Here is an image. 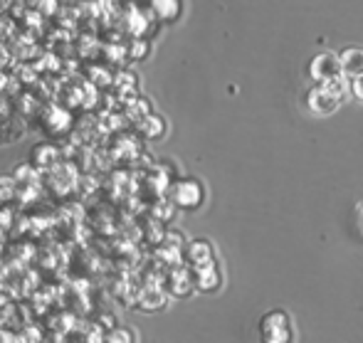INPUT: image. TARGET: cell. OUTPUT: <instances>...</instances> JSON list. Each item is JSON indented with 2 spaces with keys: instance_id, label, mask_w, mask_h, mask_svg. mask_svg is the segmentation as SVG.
<instances>
[{
  "instance_id": "6da1fadb",
  "label": "cell",
  "mask_w": 363,
  "mask_h": 343,
  "mask_svg": "<svg viewBox=\"0 0 363 343\" xmlns=\"http://www.w3.org/2000/svg\"><path fill=\"white\" fill-rule=\"evenodd\" d=\"M259 334H262L264 343H294V326H291V319L279 309L264 314V319L259 321Z\"/></svg>"
},
{
  "instance_id": "7a4b0ae2",
  "label": "cell",
  "mask_w": 363,
  "mask_h": 343,
  "mask_svg": "<svg viewBox=\"0 0 363 343\" xmlns=\"http://www.w3.org/2000/svg\"><path fill=\"white\" fill-rule=\"evenodd\" d=\"M341 99H344V81H336V84H319L316 89H311L309 94V106L314 114H334L339 109Z\"/></svg>"
},
{
  "instance_id": "3957f363",
  "label": "cell",
  "mask_w": 363,
  "mask_h": 343,
  "mask_svg": "<svg viewBox=\"0 0 363 343\" xmlns=\"http://www.w3.org/2000/svg\"><path fill=\"white\" fill-rule=\"evenodd\" d=\"M40 124H43V131L48 136L60 138V136H65V134H69V131H72L74 116H72V111H69L67 106L50 104V106H45L43 114H40Z\"/></svg>"
},
{
  "instance_id": "277c9868",
  "label": "cell",
  "mask_w": 363,
  "mask_h": 343,
  "mask_svg": "<svg viewBox=\"0 0 363 343\" xmlns=\"http://www.w3.org/2000/svg\"><path fill=\"white\" fill-rule=\"evenodd\" d=\"M311 77H314L319 84H336V81H344V69H341V60L331 52H324L319 57H314L311 62Z\"/></svg>"
},
{
  "instance_id": "5b68a950",
  "label": "cell",
  "mask_w": 363,
  "mask_h": 343,
  "mask_svg": "<svg viewBox=\"0 0 363 343\" xmlns=\"http://www.w3.org/2000/svg\"><path fill=\"white\" fill-rule=\"evenodd\" d=\"M82 74H84V79L89 81L91 86H96V89H101V91L109 89V86H114V69L106 67V64H101V62L84 64Z\"/></svg>"
},
{
  "instance_id": "8992f818",
  "label": "cell",
  "mask_w": 363,
  "mask_h": 343,
  "mask_svg": "<svg viewBox=\"0 0 363 343\" xmlns=\"http://www.w3.org/2000/svg\"><path fill=\"white\" fill-rule=\"evenodd\" d=\"M33 163L40 171H52L55 166H60V148L52 146V143H40L33 151Z\"/></svg>"
},
{
  "instance_id": "52a82bcc",
  "label": "cell",
  "mask_w": 363,
  "mask_h": 343,
  "mask_svg": "<svg viewBox=\"0 0 363 343\" xmlns=\"http://www.w3.org/2000/svg\"><path fill=\"white\" fill-rule=\"evenodd\" d=\"M341 60V69H344L346 77L351 79H359L363 77V50L361 47H349L339 55Z\"/></svg>"
},
{
  "instance_id": "ba28073f",
  "label": "cell",
  "mask_w": 363,
  "mask_h": 343,
  "mask_svg": "<svg viewBox=\"0 0 363 343\" xmlns=\"http://www.w3.org/2000/svg\"><path fill=\"white\" fill-rule=\"evenodd\" d=\"M173 198H176V203L181 208H196L198 201H201V188H198V183H193V181H183L176 186Z\"/></svg>"
},
{
  "instance_id": "9c48e42d",
  "label": "cell",
  "mask_w": 363,
  "mask_h": 343,
  "mask_svg": "<svg viewBox=\"0 0 363 343\" xmlns=\"http://www.w3.org/2000/svg\"><path fill=\"white\" fill-rule=\"evenodd\" d=\"M148 10L153 18L168 23V20H176L178 10H181V0H148Z\"/></svg>"
},
{
  "instance_id": "30bf717a",
  "label": "cell",
  "mask_w": 363,
  "mask_h": 343,
  "mask_svg": "<svg viewBox=\"0 0 363 343\" xmlns=\"http://www.w3.org/2000/svg\"><path fill=\"white\" fill-rule=\"evenodd\" d=\"M136 131H139L141 136H146V138H158V136H163L166 126H163V119H158V116H151V114H148L146 119H141V121H139Z\"/></svg>"
},
{
  "instance_id": "8fae6325",
  "label": "cell",
  "mask_w": 363,
  "mask_h": 343,
  "mask_svg": "<svg viewBox=\"0 0 363 343\" xmlns=\"http://www.w3.org/2000/svg\"><path fill=\"white\" fill-rule=\"evenodd\" d=\"M18 35V23L8 13H0V43H13Z\"/></svg>"
},
{
  "instance_id": "7c38bea8",
  "label": "cell",
  "mask_w": 363,
  "mask_h": 343,
  "mask_svg": "<svg viewBox=\"0 0 363 343\" xmlns=\"http://www.w3.org/2000/svg\"><path fill=\"white\" fill-rule=\"evenodd\" d=\"M126 52H129V60H144L146 55H148L146 40H141V38H129V40H126Z\"/></svg>"
},
{
  "instance_id": "4fadbf2b",
  "label": "cell",
  "mask_w": 363,
  "mask_h": 343,
  "mask_svg": "<svg viewBox=\"0 0 363 343\" xmlns=\"http://www.w3.org/2000/svg\"><path fill=\"white\" fill-rule=\"evenodd\" d=\"M15 196H18V183H15V178H0V206L10 203Z\"/></svg>"
},
{
  "instance_id": "5bb4252c",
  "label": "cell",
  "mask_w": 363,
  "mask_h": 343,
  "mask_svg": "<svg viewBox=\"0 0 363 343\" xmlns=\"http://www.w3.org/2000/svg\"><path fill=\"white\" fill-rule=\"evenodd\" d=\"M146 106H148L146 99H136V101L129 99V106H126V111H129V116H134L136 121H141V119H146V116H148Z\"/></svg>"
},
{
  "instance_id": "9a60e30c",
  "label": "cell",
  "mask_w": 363,
  "mask_h": 343,
  "mask_svg": "<svg viewBox=\"0 0 363 343\" xmlns=\"http://www.w3.org/2000/svg\"><path fill=\"white\" fill-rule=\"evenodd\" d=\"M15 64H18V62H15L13 50H10V45H8V43H0V69L13 72Z\"/></svg>"
},
{
  "instance_id": "2e32d148",
  "label": "cell",
  "mask_w": 363,
  "mask_h": 343,
  "mask_svg": "<svg viewBox=\"0 0 363 343\" xmlns=\"http://www.w3.org/2000/svg\"><path fill=\"white\" fill-rule=\"evenodd\" d=\"M106 343H134V339L126 329H116L114 334L106 336Z\"/></svg>"
},
{
  "instance_id": "e0dca14e",
  "label": "cell",
  "mask_w": 363,
  "mask_h": 343,
  "mask_svg": "<svg viewBox=\"0 0 363 343\" xmlns=\"http://www.w3.org/2000/svg\"><path fill=\"white\" fill-rule=\"evenodd\" d=\"M351 91H354L356 99L363 101V77H359V79H354V84H351Z\"/></svg>"
},
{
  "instance_id": "ac0fdd59",
  "label": "cell",
  "mask_w": 363,
  "mask_h": 343,
  "mask_svg": "<svg viewBox=\"0 0 363 343\" xmlns=\"http://www.w3.org/2000/svg\"><path fill=\"white\" fill-rule=\"evenodd\" d=\"M65 3H72V5H79V3H86V0H65Z\"/></svg>"
}]
</instances>
